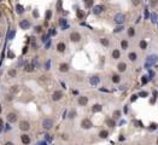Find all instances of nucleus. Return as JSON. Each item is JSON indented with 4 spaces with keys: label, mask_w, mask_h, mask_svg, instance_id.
Wrapping results in <instances>:
<instances>
[{
    "label": "nucleus",
    "mask_w": 158,
    "mask_h": 145,
    "mask_svg": "<svg viewBox=\"0 0 158 145\" xmlns=\"http://www.w3.org/2000/svg\"><path fill=\"white\" fill-rule=\"evenodd\" d=\"M121 45H122V48H123V50H127V48H128V41L123 40L122 43H121Z\"/></svg>",
    "instance_id": "c756f323"
},
{
    "label": "nucleus",
    "mask_w": 158,
    "mask_h": 145,
    "mask_svg": "<svg viewBox=\"0 0 158 145\" xmlns=\"http://www.w3.org/2000/svg\"><path fill=\"white\" fill-rule=\"evenodd\" d=\"M59 24L62 26V29H63V30L68 28V23H67V19H64V18H60V21H59Z\"/></svg>",
    "instance_id": "dca6fc26"
},
{
    "label": "nucleus",
    "mask_w": 158,
    "mask_h": 145,
    "mask_svg": "<svg viewBox=\"0 0 158 145\" xmlns=\"http://www.w3.org/2000/svg\"><path fill=\"white\" fill-rule=\"evenodd\" d=\"M19 129L21 131H23V132H27L30 129V125H29V122L28 121H22L19 123Z\"/></svg>",
    "instance_id": "20e7f679"
},
{
    "label": "nucleus",
    "mask_w": 158,
    "mask_h": 145,
    "mask_svg": "<svg viewBox=\"0 0 158 145\" xmlns=\"http://www.w3.org/2000/svg\"><path fill=\"white\" fill-rule=\"evenodd\" d=\"M19 91V87L17 86V85H15V86H12L11 88H10V92H11V94H15V93H17Z\"/></svg>",
    "instance_id": "412c9836"
},
{
    "label": "nucleus",
    "mask_w": 158,
    "mask_h": 145,
    "mask_svg": "<svg viewBox=\"0 0 158 145\" xmlns=\"http://www.w3.org/2000/svg\"><path fill=\"white\" fill-rule=\"evenodd\" d=\"M5 145H13V143H11V141H7V143H5Z\"/></svg>",
    "instance_id": "5fc2aeb1"
},
{
    "label": "nucleus",
    "mask_w": 158,
    "mask_h": 145,
    "mask_svg": "<svg viewBox=\"0 0 158 145\" xmlns=\"http://www.w3.org/2000/svg\"><path fill=\"white\" fill-rule=\"evenodd\" d=\"M157 4H158V0H150V5H151L152 7L157 6Z\"/></svg>",
    "instance_id": "f704fd0d"
},
{
    "label": "nucleus",
    "mask_w": 158,
    "mask_h": 145,
    "mask_svg": "<svg viewBox=\"0 0 158 145\" xmlns=\"http://www.w3.org/2000/svg\"><path fill=\"white\" fill-rule=\"evenodd\" d=\"M1 127H3V120L0 119V128H1Z\"/></svg>",
    "instance_id": "13d9d810"
},
{
    "label": "nucleus",
    "mask_w": 158,
    "mask_h": 145,
    "mask_svg": "<svg viewBox=\"0 0 158 145\" xmlns=\"http://www.w3.org/2000/svg\"><path fill=\"white\" fill-rule=\"evenodd\" d=\"M101 109H103V107L100 104H94L93 108H92L93 112H99V111H101Z\"/></svg>",
    "instance_id": "6ab92c4d"
},
{
    "label": "nucleus",
    "mask_w": 158,
    "mask_h": 145,
    "mask_svg": "<svg viewBox=\"0 0 158 145\" xmlns=\"http://www.w3.org/2000/svg\"><path fill=\"white\" fill-rule=\"evenodd\" d=\"M62 97H63L62 91H56L53 94H52V99L53 100H59V99H62Z\"/></svg>",
    "instance_id": "9d476101"
},
{
    "label": "nucleus",
    "mask_w": 158,
    "mask_h": 145,
    "mask_svg": "<svg viewBox=\"0 0 158 145\" xmlns=\"http://www.w3.org/2000/svg\"><path fill=\"white\" fill-rule=\"evenodd\" d=\"M117 69H118V71H125V69H127V64L125 63H123V62H121V63H118V65H117Z\"/></svg>",
    "instance_id": "4468645a"
},
{
    "label": "nucleus",
    "mask_w": 158,
    "mask_h": 145,
    "mask_svg": "<svg viewBox=\"0 0 158 145\" xmlns=\"http://www.w3.org/2000/svg\"><path fill=\"white\" fill-rule=\"evenodd\" d=\"M0 36H1V34H0Z\"/></svg>",
    "instance_id": "0e129e2a"
},
{
    "label": "nucleus",
    "mask_w": 158,
    "mask_h": 145,
    "mask_svg": "<svg viewBox=\"0 0 158 145\" xmlns=\"http://www.w3.org/2000/svg\"><path fill=\"white\" fill-rule=\"evenodd\" d=\"M27 48H28V47H24V48H23V55L27 52Z\"/></svg>",
    "instance_id": "bf43d9fd"
},
{
    "label": "nucleus",
    "mask_w": 158,
    "mask_h": 145,
    "mask_svg": "<svg viewBox=\"0 0 158 145\" xmlns=\"http://www.w3.org/2000/svg\"><path fill=\"white\" fill-rule=\"evenodd\" d=\"M104 6L103 5H97V6H94L93 7V13H96V15H99V13H101L103 11H104Z\"/></svg>",
    "instance_id": "1a4fd4ad"
},
{
    "label": "nucleus",
    "mask_w": 158,
    "mask_h": 145,
    "mask_svg": "<svg viewBox=\"0 0 158 145\" xmlns=\"http://www.w3.org/2000/svg\"><path fill=\"white\" fill-rule=\"evenodd\" d=\"M85 4H86V7H92L93 6V0H86Z\"/></svg>",
    "instance_id": "7c9ffc66"
},
{
    "label": "nucleus",
    "mask_w": 158,
    "mask_h": 145,
    "mask_svg": "<svg viewBox=\"0 0 158 145\" xmlns=\"http://www.w3.org/2000/svg\"><path fill=\"white\" fill-rule=\"evenodd\" d=\"M134 34H135L134 28H129V29H128V35H129V36H134Z\"/></svg>",
    "instance_id": "72a5a7b5"
},
{
    "label": "nucleus",
    "mask_w": 158,
    "mask_h": 145,
    "mask_svg": "<svg viewBox=\"0 0 158 145\" xmlns=\"http://www.w3.org/2000/svg\"><path fill=\"white\" fill-rule=\"evenodd\" d=\"M57 9H58V11H60V10H62V0H58V4H57Z\"/></svg>",
    "instance_id": "a19ab883"
},
{
    "label": "nucleus",
    "mask_w": 158,
    "mask_h": 145,
    "mask_svg": "<svg viewBox=\"0 0 158 145\" xmlns=\"http://www.w3.org/2000/svg\"><path fill=\"white\" fill-rule=\"evenodd\" d=\"M33 67H34V68H39V62L36 60V58L33 59Z\"/></svg>",
    "instance_id": "4c0bfd02"
},
{
    "label": "nucleus",
    "mask_w": 158,
    "mask_h": 145,
    "mask_svg": "<svg viewBox=\"0 0 158 145\" xmlns=\"http://www.w3.org/2000/svg\"><path fill=\"white\" fill-rule=\"evenodd\" d=\"M7 121H8L10 123L16 122V121H17V115H16L15 112H10V114H7Z\"/></svg>",
    "instance_id": "6e6552de"
},
{
    "label": "nucleus",
    "mask_w": 158,
    "mask_h": 145,
    "mask_svg": "<svg viewBox=\"0 0 158 145\" xmlns=\"http://www.w3.org/2000/svg\"><path fill=\"white\" fill-rule=\"evenodd\" d=\"M42 127L45 129H50L53 127V120H51V119H45L42 121Z\"/></svg>",
    "instance_id": "7ed1b4c3"
},
{
    "label": "nucleus",
    "mask_w": 158,
    "mask_h": 145,
    "mask_svg": "<svg viewBox=\"0 0 158 145\" xmlns=\"http://www.w3.org/2000/svg\"><path fill=\"white\" fill-rule=\"evenodd\" d=\"M59 70H60L62 72H65V71L69 70V65H68L67 63H62V64L59 65Z\"/></svg>",
    "instance_id": "2eb2a0df"
},
{
    "label": "nucleus",
    "mask_w": 158,
    "mask_h": 145,
    "mask_svg": "<svg viewBox=\"0 0 158 145\" xmlns=\"http://www.w3.org/2000/svg\"><path fill=\"white\" fill-rule=\"evenodd\" d=\"M121 116V111L120 110H116L115 112H113V119H118Z\"/></svg>",
    "instance_id": "2f4dec72"
},
{
    "label": "nucleus",
    "mask_w": 158,
    "mask_h": 145,
    "mask_svg": "<svg viewBox=\"0 0 158 145\" xmlns=\"http://www.w3.org/2000/svg\"><path fill=\"white\" fill-rule=\"evenodd\" d=\"M139 45H140V48H141V50H146V48H147V43H146L145 40H141Z\"/></svg>",
    "instance_id": "4be33fe9"
},
{
    "label": "nucleus",
    "mask_w": 158,
    "mask_h": 145,
    "mask_svg": "<svg viewBox=\"0 0 158 145\" xmlns=\"http://www.w3.org/2000/svg\"><path fill=\"white\" fill-rule=\"evenodd\" d=\"M57 50L59 51V52H64V51H65V44L64 43H59L57 45Z\"/></svg>",
    "instance_id": "a211bd4d"
},
{
    "label": "nucleus",
    "mask_w": 158,
    "mask_h": 145,
    "mask_svg": "<svg viewBox=\"0 0 158 145\" xmlns=\"http://www.w3.org/2000/svg\"><path fill=\"white\" fill-rule=\"evenodd\" d=\"M123 30V26H118L117 28L115 29V33H118V32H122Z\"/></svg>",
    "instance_id": "ea45409f"
},
{
    "label": "nucleus",
    "mask_w": 158,
    "mask_h": 145,
    "mask_svg": "<svg viewBox=\"0 0 158 145\" xmlns=\"http://www.w3.org/2000/svg\"><path fill=\"white\" fill-rule=\"evenodd\" d=\"M46 139H48V140H51V139H52V138L50 137V134H46Z\"/></svg>",
    "instance_id": "864d4df0"
},
{
    "label": "nucleus",
    "mask_w": 158,
    "mask_h": 145,
    "mask_svg": "<svg viewBox=\"0 0 158 145\" xmlns=\"http://www.w3.org/2000/svg\"><path fill=\"white\" fill-rule=\"evenodd\" d=\"M13 36H15V30H11V32H10V34L7 35V38H8L10 40H12V39H13Z\"/></svg>",
    "instance_id": "c9c22d12"
},
{
    "label": "nucleus",
    "mask_w": 158,
    "mask_h": 145,
    "mask_svg": "<svg viewBox=\"0 0 158 145\" xmlns=\"http://www.w3.org/2000/svg\"><path fill=\"white\" fill-rule=\"evenodd\" d=\"M24 69H25V71H28V72H31V71L34 70V67H33V64H27Z\"/></svg>",
    "instance_id": "5701e85b"
},
{
    "label": "nucleus",
    "mask_w": 158,
    "mask_h": 145,
    "mask_svg": "<svg viewBox=\"0 0 158 145\" xmlns=\"http://www.w3.org/2000/svg\"><path fill=\"white\" fill-rule=\"evenodd\" d=\"M100 43H101L104 46H109V40H108V39H105V38L100 39Z\"/></svg>",
    "instance_id": "c85d7f7f"
},
{
    "label": "nucleus",
    "mask_w": 158,
    "mask_h": 145,
    "mask_svg": "<svg viewBox=\"0 0 158 145\" xmlns=\"http://www.w3.org/2000/svg\"><path fill=\"white\" fill-rule=\"evenodd\" d=\"M75 115H76V111L72 110V111H70V114H69V117H70V119H74V117H75Z\"/></svg>",
    "instance_id": "58836bf2"
},
{
    "label": "nucleus",
    "mask_w": 158,
    "mask_h": 145,
    "mask_svg": "<svg viewBox=\"0 0 158 145\" xmlns=\"http://www.w3.org/2000/svg\"><path fill=\"white\" fill-rule=\"evenodd\" d=\"M83 16H85L83 11H81V10H77V17H79V18H83Z\"/></svg>",
    "instance_id": "e433bc0d"
},
{
    "label": "nucleus",
    "mask_w": 158,
    "mask_h": 145,
    "mask_svg": "<svg viewBox=\"0 0 158 145\" xmlns=\"http://www.w3.org/2000/svg\"><path fill=\"white\" fill-rule=\"evenodd\" d=\"M46 69H50V62H47V63H46Z\"/></svg>",
    "instance_id": "6e6d98bb"
},
{
    "label": "nucleus",
    "mask_w": 158,
    "mask_h": 145,
    "mask_svg": "<svg viewBox=\"0 0 158 145\" xmlns=\"http://www.w3.org/2000/svg\"><path fill=\"white\" fill-rule=\"evenodd\" d=\"M7 56H8L10 58H15V53L12 52V51H8V52H7Z\"/></svg>",
    "instance_id": "79ce46f5"
},
{
    "label": "nucleus",
    "mask_w": 158,
    "mask_h": 145,
    "mask_svg": "<svg viewBox=\"0 0 158 145\" xmlns=\"http://www.w3.org/2000/svg\"><path fill=\"white\" fill-rule=\"evenodd\" d=\"M19 27H21V29H28L29 27H30V23H29V21L28 19H22L19 22Z\"/></svg>",
    "instance_id": "0eeeda50"
},
{
    "label": "nucleus",
    "mask_w": 158,
    "mask_h": 145,
    "mask_svg": "<svg viewBox=\"0 0 158 145\" xmlns=\"http://www.w3.org/2000/svg\"><path fill=\"white\" fill-rule=\"evenodd\" d=\"M6 100L7 102H11L12 100V96H6Z\"/></svg>",
    "instance_id": "8fccbe9b"
},
{
    "label": "nucleus",
    "mask_w": 158,
    "mask_h": 145,
    "mask_svg": "<svg viewBox=\"0 0 158 145\" xmlns=\"http://www.w3.org/2000/svg\"><path fill=\"white\" fill-rule=\"evenodd\" d=\"M16 12H17L18 15H22V13L24 12V9H23V6L18 4V5L16 6Z\"/></svg>",
    "instance_id": "aec40b11"
},
{
    "label": "nucleus",
    "mask_w": 158,
    "mask_h": 145,
    "mask_svg": "<svg viewBox=\"0 0 158 145\" xmlns=\"http://www.w3.org/2000/svg\"><path fill=\"white\" fill-rule=\"evenodd\" d=\"M0 112H1V107H0Z\"/></svg>",
    "instance_id": "052dcab7"
},
{
    "label": "nucleus",
    "mask_w": 158,
    "mask_h": 145,
    "mask_svg": "<svg viewBox=\"0 0 158 145\" xmlns=\"http://www.w3.org/2000/svg\"><path fill=\"white\" fill-rule=\"evenodd\" d=\"M0 17H1V11H0Z\"/></svg>",
    "instance_id": "680f3d73"
},
{
    "label": "nucleus",
    "mask_w": 158,
    "mask_h": 145,
    "mask_svg": "<svg viewBox=\"0 0 158 145\" xmlns=\"http://www.w3.org/2000/svg\"><path fill=\"white\" fill-rule=\"evenodd\" d=\"M139 96H140V97H146V96H147V93H146V92H141Z\"/></svg>",
    "instance_id": "3c124183"
},
{
    "label": "nucleus",
    "mask_w": 158,
    "mask_h": 145,
    "mask_svg": "<svg viewBox=\"0 0 158 145\" xmlns=\"http://www.w3.org/2000/svg\"><path fill=\"white\" fill-rule=\"evenodd\" d=\"M120 80H121L120 75H113V76H112V81L115 82V84H118V82H120Z\"/></svg>",
    "instance_id": "a878e982"
},
{
    "label": "nucleus",
    "mask_w": 158,
    "mask_h": 145,
    "mask_svg": "<svg viewBox=\"0 0 158 145\" xmlns=\"http://www.w3.org/2000/svg\"><path fill=\"white\" fill-rule=\"evenodd\" d=\"M132 3H133V5H135V6H138V5L140 4V0H132Z\"/></svg>",
    "instance_id": "37998d69"
},
{
    "label": "nucleus",
    "mask_w": 158,
    "mask_h": 145,
    "mask_svg": "<svg viewBox=\"0 0 158 145\" xmlns=\"http://www.w3.org/2000/svg\"><path fill=\"white\" fill-rule=\"evenodd\" d=\"M120 57H121L120 50H113V52H112V58H113V59H118Z\"/></svg>",
    "instance_id": "f3484780"
},
{
    "label": "nucleus",
    "mask_w": 158,
    "mask_h": 145,
    "mask_svg": "<svg viewBox=\"0 0 158 145\" xmlns=\"http://www.w3.org/2000/svg\"><path fill=\"white\" fill-rule=\"evenodd\" d=\"M70 40L72 41V43H79V41L81 40V35L79 33H76V32H72L70 34Z\"/></svg>",
    "instance_id": "39448f33"
},
{
    "label": "nucleus",
    "mask_w": 158,
    "mask_h": 145,
    "mask_svg": "<svg viewBox=\"0 0 158 145\" xmlns=\"http://www.w3.org/2000/svg\"><path fill=\"white\" fill-rule=\"evenodd\" d=\"M33 15H34V17H39V12L36 11V10H35V11L33 12Z\"/></svg>",
    "instance_id": "603ef678"
},
{
    "label": "nucleus",
    "mask_w": 158,
    "mask_h": 145,
    "mask_svg": "<svg viewBox=\"0 0 158 145\" xmlns=\"http://www.w3.org/2000/svg\"><path fill=\"white\" fill-rule=\"evenodd\" d=\"M35 32L36 33H41V27H36L35 28Z\"/></svg>",
    "instance_id": "09e8293b"
},
{
    "label": "nucleus",
    "mask_w": 158,
    "mask_h": 145,
    "mask_svg": "<svg viewBox=\"0 0 158 145\" xmlns=\"http://www.w3.org/2000/svg\"><path fill=\"white\" fill-rule=\"evenodd\" d=\"M157 59H158V57L157 56H154V55H152V56H149V57H147V63H146V68L147 69H149L153 63H156V62H157Z\"/></svg>",
    "instance_id": "f03ea898"
},
{
    "label": "nucleus",
    "mask_w": 158,
    "mask_h": 145,
    "mask_svg": "<svg viewBox=\"0 0 158 145\" xmlns=\"http://www.w3.org/2000/svg\"><path fill=\"white\" fill-rule=\"evenodd\" d=\"M157 144H158V140H157Z\"/></svg>",
    "instance_id": "e2e57ef3"
},
{
    "label": "nucleus",
    "mask_w": 158,
    "mask_h": 145,
    "mask_svg": "<svg viewBox=\"0 0 158 145\" xmlns=\"http://www.w3.org/2000/svg\"><path fill=\"white\" fill-rule=\"evenodd\" d=\"M81 126H82V128H85V129H88V128H91L93 125H92L91 120H88V119H85V120H82V122H81Z\"/></svg>",
    "instance_id": "423d86ee"
},
{
    "label": "nucleus",
    "mask_w": 158,
    "mask_h": 145,
    "mask_svg": "<svg viewBox=\"0 0 158 145\" xmlns=\"http://www.w3.org/2000/svg\"><path fill=\"white\" fill-rule=\"evenodd\" d=\"M156 128H157V125H156V123H152L151 127H150V129H156Z\"/></svg>",
    "instance_id": "de8ad7c7"
},
{
    "label": "nucleus",
    "mask_w": 158,
    "mask_h": 145,
    "mask_svg": "<svg viewBox=\"0 0 158 145\" xmlns=\"http://www.w3.org/2000/svg\"><path fill=\"white\" fill-rule=\"evenodd\" d=\"M113 21H115V23H117V24L122 26V24L124 23V21H125V16H124L123 13H117V15L115 16Z\"/></svg>",
    "instance_id": "f257e3e1"
},
{
    "label": "nucleus",
    "mask_w": 158,
    "mask_h": 145,
    "mask_svg": "<svg viewBox=\"0 0 158 145\" xmlns=\"http://www.w3.org/2000/svg\"><path fill=\"white\" fill-rule=\"evenodd\" d=\"M147 81H149V77H147V76H142V84L144 85L147 84Z\"/></svg>",
    "instance_id": "c03bdc74"
},
{
    "label": "nucleus",
    "mask_w": 158,
    "mask_h": 145,
    "mask_svg": "<svg viewBox=\"0 0 158 145\" xmlns=\"http://www.w3.org/2000/svg\"><path fill=\"white\" fill-rule=\"evenodd\" d=\"M88 103V98L87 97H85V96H81V97H79V104L80 105H86Z\"/></svg>",
    "instance_id": "9b49d317"
},
{
    "label": "nucleus",
    "mask_w": 158,
    "mask_h": 145,
    "mask_svg": "<svg viewBox=\"0 0 158 145\" xmlns=\"http://www.w3.org/2000/svg\"><path fill=\"white\" fill-rule=\"evenodd\" d=\"M108 136H109V132H108V131H101V132L99 133V137H100V138H106Z\"/></svg>",
    "instance_id": "b1692460"
},
{
    "label": "nucleus",
    "mask_w": 158,
    "mask_h": 145,
    "mask_svg": "<svg viewBox=\"0 0 158 145\" xmlns=\"http://www.w3.org/2000/svg\"><path fill=\"white\" fill-rule=\"evenodd\" d=\"M8 75L11 76V77H15V76H16V70H15V69L8 70Z\"/></svg>",
    "instance_id": "473e14b6"
},
{
    "label": "nucleus",
    "mask_w": 158,
    "mask_h": 145,
    "mask_svg": "<svg viewBox=\"0 0 158 145\" xmlns=\"http://www.w3.org/2000/svg\"><path fill=\"white\" fill-rule=\"evenodd\" d=\"M51 17H52V12H51V10H47V11H46V22L51 19Z\"/></svg>",
    "instance_id": "cd10ccee"
},
{
    "label": "nucleus",
    "mask_w": 158,
    "mask_h": 145,
    "mask_svg": "<svg viewBox=\"0 0 158 145\" xmlns=\"http://www.w3.org/2000/svg\"><path fill=\"white\" fill-rule=\"evenodd\" d=\"M106 123H108L109 127H115V121H113L112 119H108V120H106Z\"/></svg>",
    "instance_id": "393cba45"
},
{
    "label": "nucleus",
    "mask_w": 158,
    "mask_h": 145,
    "mask_svg": "<svg viewBox=\"0 0 158 145\" xmlns=\"http://www.w3.org/2000/svg\"><path fill=\"white\" fill-rule=\"evenodd\" d=\"M136 97H138V96H133V97H132V102H134V100L136 99Z\"/></svg>",
    "instance_id": "4d7b16f0"
},
{
    "label": "nucleus",
    "mask_w": 158,
    "mask_h": 145,
    "mask_svg": "<svg viewBox=\"0 0 158 145\" xmlns=\"http://www.w3.org/2000/svg\"><path fill=\"white\" fill-rule=\"evenodd\" d=\"M99 81H100V79H99L98 76H92V77L89 79L91 85H93V86H97V85L99 84Z\"/></svg>",
    "instance_id": "f8f14e48"
},
{
    "label": "nucleus",
    "mask_w": 158,
    "mask_h": 145,
    "mask_svg": "<svg viewBox=\"0 0 158 145\" xmlns=\"http://www.w3.org/2000/svg\"><path fill=\"white\" fill-rule=\"evenodd\" d=\"M129 59L132 60V62H134V60H136V53L135 52H132V53H129Z\"/></svg>",
    "instance_id": "bb28decb"
},
{
    "label": "nucleus",
    "mask_w": 158,
    "mask_h": 145,
    "mask_svg": "<svg viewBox=\"0 0 158 145\" xmlns=\"http://www.w3.org/2000/svg\"><path fill=\"white\" fill-rule=\"evenodd\" d=\"M145 18H149V10H147V7L145 9Z\"/></svg>",
    "instance_id": "49530a36"
},
{
    "label": "nucleus",
    "mask_w": 158,
    "mask_h": 145,
    "mask_svg": "<svg viewBox=\"0 0 158 145\" xmlns=\"http://www.w3.org/2000/svg\"><path fill=\"white\" fill-rule=\"evenodd\" d=\"M21 139H22V143H23V144H25V145H28V144L30 143V138H29L28 134H22Z\"/></svg>",
    "instance_id": "ddd939ff"
},
{
    "label": "nucleus",
    "mask_w": 158,
    "mask_h": 145,
    "mask_svg": "<svg viewBox=\"0 0 158 145\" xmlns=\"http://www.w3.org/2000/svg\"><path fill=\"white\" fill-rule=\"evenodd\" d=\"M151 17H152V22H156V19H157V15H156V13H152V16H151Z\"/></svg>",
    "instance_id": "a18cd8bd"
}]
</instances>
